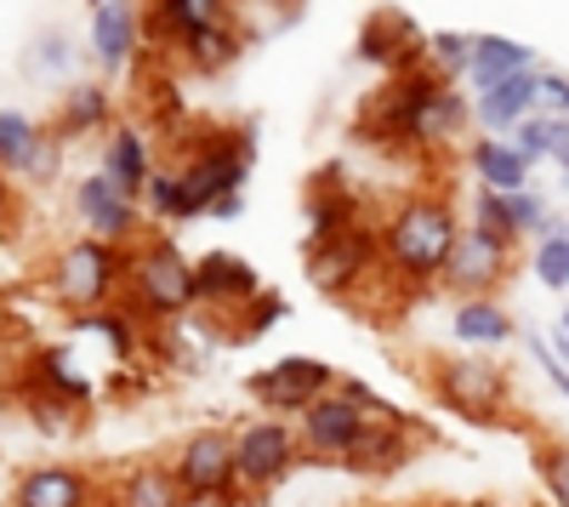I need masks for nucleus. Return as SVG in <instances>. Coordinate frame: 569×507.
Masks as SVG:
<instances>
[{"instance_id":"f257e3e1","label":"nucleus","mask_w":569,"mask_h":507,"mask_svg":"<svg viewBox=\"0 0 569 507\" xmlns=\"http://www.w3.org/2000/svg\"><path fill=\"white\" fill-rule=\"evenodd\" d=\"M472 126V98L461 86L439 80L433 69H416L399 74L388 86H376L353 131L365 143H382V149H421V155H439L450 143H461Z\"/></svg>"},{"instance_id":"f03ea898","label":"nucleus","mask_w":569,"mask_h":507,"mask_svg":"<svg viewBox=\"0 0 569 507\" xmlns=\"http://www.w3.org/2000/svg\"><path fill=\"white\" fill-rule=\"evenodd\" d=\"M461 211L450 206V195H405L388 217H382V262H388V280L405 291H439L445 268L456 257L461 240Z\"/></svg>"},{"instance_id":"7ed1b4c3","label":"nucleus","mask_w":569,"mask_h":507,"mask_svg":"<svg viewBox=\"0 0 569 507\" xmlns=\"http://www.w3.org/2000/svg\"><path fill=\"white\" fill-rule=\"evenodd\" d=\"M126 308L149 326H177L200 308V268L171 235H149L131 246V280H126Z\"/></svg>"},{"instance_id":"20e7f679","label":"nucleus","mask_w":569,"mask_h":507,"mask_svg":"<svg viewBox=\"0 0 569 507\" xmlns=\"http://www.w3.org/2000/svg\"><path fill=\"white\" fill-rule=\"evenodd\" d=\"M131 280V251L109 246L98 235H80L69 246H58L52 268H46V297H52L69 319L80 314H103Z\"/></svg>"},{"instance_id":"39448f33","label":"nucleus","mask_w":569,"mask_h":507,"mask_svg":"<svg viewBox=\"0 0 569 507\" xmlns=\"http://www.w3.org/2000/svg\"><path fill=\"white\" fill-rule=\"evenodd\" d=\"M177 166L200 217H211L228 200H246V177L257 166V126H206Z\"/></svg>"},{"instance_id":"423d86ee","label":"nucleus","mask_w":569,"mask_h":507,"mask_svg":"<svg viewBox=\"0 0 569 507\" xmlns=\"http://www.w3.org/2000/svg\"><path fill=\"white\" fill-rule=\"evenodd\" d=\"M427 388H433V399L450 410V417H461L472 428H496L512 410V377L490 354H467V348L439 354L433 371H427Z\"/></svg>"},{"instance_id":"0eeeda50","label":"nucleus","mask_w":569,"mask_h":507,"mask_svg":"<svg viewBox=\"0 0 569 507\" xmlns=\"http://www.w3.org/2000/svg\"><path fill=\"white\" fill-rule=\"evenodd\" d=\"M188 507H233L240 501V450H233V428H194L182 434L177 450L166 456Z\"/></svg>"},{"instance_id":"6e6552de","label":"nucleus","mask_w":569,"mask_h":507,"mask_svg":"<svg viewBox=\"0 0 569 507\" xmlns=\"http://www.w3.org/2000/svg\"><path fill=\"white\" fill-rule=\"evenodd\" d=\"M337 388H342V377L313 354H284V359H273V365L246 377V394L257 399V417H284V422H297L308 405H319Z\"/></svg>"},{"instance_id":"1a4fd4ad","label":"nucleus","mask_w":569,"mask_h":507,"mask_svg":"<svg viewBox=\"0 0 569 507\" xmlns=\"http://www.w3.org/2000/svg\"><path fill=\"white\" fill-rule=\"evenodd\" d=\"M376 274H388L382 262V222H353L348 235L308 246V286L325 297H353L370 286Z\"/></svg>"},{"instance_id":"9d476101","label":"nucleus","mask_w":569,"mask_h":507,"mask_svg":"<svg viewBox=\"0 0 569 507\" xmlns=\"http://www.w3.org/2000/svg\"><path fill=\"white\" fill-rule=\"evenodd\" d=\"M233 450H240V485L257 496L279 490L297 474V463H308L297 422H284V417H246L233 428Z\"/></svg>"},{"instance_id":"9b49d317","label":"nucleus","mask_w":569,"mask_h":507,"mask_svg":"<svg viewBox=\"0 0 569 507\" xmlns=\"http://www.w3.org/2000/svg\"><path fill=\"white\" fill-rule=\"evenodd\" d=\"M512 251H518L512 240L490 235V228H479V222H467L461 240H456V257H450V268H445V280H439V291L456 297V302L496 297V291L512 280Z\"/></svg>"},{"instance_id":"f8f14e48","label":"nucleus","mask_w":569,"mask_h":507,"mask_svg":"<svg viewBox=\"0 0 569 507\" xmlns=\"http://www.w3.org/2000/svg\"><path fill=\"white\" fill-rule=\"evenodd\" d=\"M297 434H302V456H308V463L348 468L353 450H359L365 434H370V417H365V405H353V399L337 388V394H325L319 405L302 410V417H297Z\"/></svg>"},{"instance_id":"ddd939ff","label":"nucleus","mask_w":569,"mask_h":507,"mask_svg":"<svg viewBox=\"0 0 569 507\" xmlns=\"http://www.w3.org/2000/svg\"><path fill=\"white\" fill-rule=\"evenodd\" d=\"M427 40H433V34H427L410 12L382 7V12H370L365 29H359V63L382 69L388 80L416 74V69H427Z\"/></svg>"},{"instance_id":"4468645a","label":"nucleus","mask_w":569,"mask_h":507,"mask_svg":"<svg viewBox=\"0 0 569 507\" xmlns=\"http://www.w3.org/2000/svg\"><path fill=\"white\" fill-rule=\"evenodd\" d=\"M74 217L86 222V235H98L109 246H126V251L142 235V200H131L120 182L103 177V171H86L74 182Z\"/></svg>"},{"instance_id":"2eb2a0df","label":"nucleus","mask_w":569,"mask_h":507,"mask_svg":"<svg viewBox=\"0 0 569 507\" xmlns=\"http://www.w3.org/2000/svg\"><path fill=\"white\" fill-rule=\"evenodd\" d=\"M86 34H91V58L103 63V74H126L131 58L149 46V7H137V0H98L86 12Z\"/></svg>"},{"instance_id":"dca6fc26","label":"nucleus","mask_w":569,"mask_h":507,"mask_svg":"<svg viewBox=\"0 0 569 507\" xmlns=\"http://www.w3.org/2000/svg\"><path fill=\"white\" fill-rule=\"evenodd\" d=\"M103 490L80 463H29L12 474V507H98Z\"/></svg>"},{"instance_id":"f3484780","label":"nucleus","mask_w":569,"mask_h":507,"mask_svg":"<svg viewBox=\"0 0 569 507\" xmlns=\"http://www.w3.org/2000/svg\"><path fill=\"white\" fill-rule=\"evenodd\" d=\"M194 268H200V308H217V319L251 308L268 291L251 257H240V251H200Z\"/></svg>"},{"instance_id":"a211bd4d","label":"nucleus","mask_w":569,"mask_h":507,"mask_svg":"<svg viewBox=\"0 0 569 507\" xmlns=\"http://www.w3.org/2000/svg\"><path fill=\"white\" fill-rule=\"evenodd\" d=\"M23 388L29 394H46V399H58V405H69V410H86L91 405V377H86V365H80V354L69 348V342H46V348H34L29 354V365H23Z\"/></svg>"},{"instance_id":"6ab92c4d","label":"nucleus","mask_w":569,"mask_h":507,"mask_svg":"<svg viewBox=\"0 0 569 507\" xmlns=\"http://www.w3.org/2000/svg\"><path fill=\"white\" fill-rule=\"evenodd\" d=\"M240 7H228V0H160V7H149V46H160V52H182L188 40H200L206 29L228 23Z\"/></svg>"},{"instance_id":"aec40b11","label":"nucleus","mask_w":569,"mask_h":507,"mask_svg":"<svg viewBox=\"0 0 569 507\" xmlns=\"http://www.w3.org/2000/svg\"><path fill=\"white\" fill-rule=\"evenodd\" d=\"M98 171H103V177H114L131 200H142V195H149V182H154V171H160L149 131L131 126V120H120V126L103 137V166H98Z\"/></svg>"},{"instance_id":"412c9836","label":"nucleus","mask_w":569,"mask_h":507,"mask_svg":"<svg viewBox=\"0 0 569 507\" xmlns=\"http://www.w3.org/2000/svg\"><path fill=\"white\" fill-rule=\"evenodd\" d=\"M114 91L103 80H69L63 98H58V120L52 131L63 143H80V137H98V131H114Z\"/></svg>"},{"instance_id":"4be33fe9","label":"nucleus","mask_w":569,"mask_h":507,"mask_svg":"<svg viewBox=\"0 0 569 507\" xmlns=\"http://www.w3.org/2000/svg\"><path fill=\"white\" fill-rule=\"evenodd\" d=\"M467 171H472V189L525 195L536 166L512 149V137H472V143H467Z\"/></svg>"},{"instance_id":"5701e85b","label":"nucleus","mask_w":569,"mask_h":507,"mask_svg":"<svg viewBox=\"0 0 569 507\" xmlns=\"http://www.w3.org/2000/svg\"><path fill=\"white\" fill-rule=\"evenodd\" d=\"M353 222H365V217H359V200L348 195V171L342 166H325L313 177V189H308V246L348 235Z\"/></svg>"},{"instance_id":"b1692460","label":"nucleus","mask_w":569,"mask_h":507,"mask_svg":"<svg viewBox=\"0 0 569 507\" xmlns=\"http://www.w3.org/2000/svg\"><path fill=\"white\" fill-rule=\"evenodd\" d=\"M536 69V52L525 40H507V34H479L472 40V69H467V98H485V91L518 80Z\"/></svg>"},{"instance_id":"393cba45","label":"nucleus","mask_w":569,"mask_h":507,"mask_svg":"<svg viewBox=\"0 0 569 507\" xmlns=\"http://www.w3.org/2000/svg\"><path fill=\"white\" fill-rule=\"evenodd\" d=\"M530 115H541V69H530V74H518V80L485 91V98H472V120L485 126V137L518 131Z\"/></svg>"},{"instance_id":"a878e982","label":"nucleus","mask_w":569,"mask_h":507,"mask_svg":"<svg viewBox=\"0 0 569 507\" xmlns=\"http://www.w3.org/2000/svg\"><path fill=\"white\" fill-rule=\"evenodd\" d=\"M450 337L467 354H496V348H507L518 337V326H512V314L501 308V297H479V302H456Z\"/></svg>"},{"instance_id":"bb28decb","label":"nucleus","mask_w":569,"mask_h":507,"mask_svg":"<svg viewBox=\"0 0 569 507\" xmlns=\"http://www.w3.org/2000/svg\"><path fill=\"white\" fill-rule=\"evenodd\" d=\"M416 456V428L410 422H370V434H365V445L353 450V463H348V474H359V479H388V474H399L405 463Z\"/></svg>"},{"instance_id":"cd10ccee","label":"nucleus","mask_w":569,"mask_h":507,"mask_svg":"<svg viewBox=\"0 0 569 507\" xmlns=\"http://www.w3.org/2000/svg\"><path fill=\"white\" fill-rule=\"evenodd\" d=\"M246 46H251V29L240 23V12H233L228 23L206 29L200 40H188L177 58H182V69H188V74H222V69H233V63L246 58Z\"/></svg>"},{"instance_id":"c85d7f7f","label":"nucleus","mask_w":569,"mask_h":507,"mask_svg":"<svg viewBox=\"0 0 569 507\" xmlns=\"http://www.w3.org/2000/svg\"><path fill=\"white\" fill-rule=\"evenodd\" d=\"M114 507H188L171 463H137L114 479Z\"/></svg>"},{"instance_id":"c756f323","label":"nucleus","mask_w":569,"mask_h":507,"mask_svg":"<svg viewBox=\"0 0 569 507\" xmlns=\"http://www.w3.org/2000/svg\"><path fill=\"white\" fill-rule=\"evenodd\" d=\"M69 337H98L103 354H109V365H131L137 348H142V337H137V314H131V308L80 314V319H69Z\"/></svg>"},{"instance_id":"7c9ffc66","label":"nucleus","mask_w":569,"mask_h":507,"mask_svg":"<svg viewBox=\"0 0 569 507\" xmlns=\"http://www.w3.org/2000/svg\"><path fill=\"white\" fill-rule=\"evenodd\" d=\"M46 137H52V131H40L23 109H0V171L29 182V171H34L40 149H46Z\"/></svg>"},{"instance_id":"2f4dec72","label":"nucleus","mask_w":569,"mask_h":507,"mask_svg":"<svg viewBox=\"0 0 569 507\" xmlns=\"http://www.w3.org/2000/svg\"><path fill=\"white\" fill-rule=\"evenodd\" d=\"M142 206H149L160 222H194L200 217L194 195H188V182H182V166H160L154 182H149V195H142Z\"/></svg>"},{"instance_id":"473e14b6","label":"nucleus","mask_w":569,"mask_h":507,"mask_svg":"<svg viewBox=\"0 0 569 507\" xmlns=\"http://www.w3.org/2000/svg\"><path fill=\"white\" fill-rule=\"evenodd\" d=\"M472 40L479 34H461V29H433L427 40V69L450 86H467V69H472Z\"/></svg>"},{"instance_id":"72a5a7b5","label":"nucleus","mask_w":569,"mask_h":507,"mask_svg":"<svg viewBox=\"0 0 569 507\" xmlns=\"http://www.w3.org/2000/svg\"><path fill=\"white\" fill-rule=\"evenodd\" d=\"M530 268L547 291H569V228L547 222V235L530 246Z\"/></svg>"},{"instance_id":"f704fd0d","label":"nucleus","mask_w":569,"mask_h":507,"mask_svg":"<svg viewBox=\"0 0 569 507\" xmlns=\"http://www.w3.org/2000/svg\"><path fill=\"white\" fill-rule=\"evenodd\" d=\"M284 314H291V302H284L279 291H262L251 308H240V314L222 319V326H228V342H257V337H268Z\"/></svg>"},{"instance_id":"c9c22d12","label":"nucleus","mask_w":569,"mask_h":507,"mask_svg":"<svg viewBox=\"0 0 569 507\" xmlns=\"http://www.w3.org/2000/svg\"><path fill=\"white\" fill-rule=\"evenodd\" d=\"M536 474L552 507H569V439H547L536 445Z\"/></svg>"},{"instance_id":"e433bc0d","label":"nucleus","mask_w":569,"mask_h":507,"mask_svg":"<svg viewBox=\"0 0 569 507\" xmlns=\"http://www.w3.org/2000/svg\"><path fill=\"white\" fill-rule=\"evenodd\" d=\"M558 137H563V120H547V115H530L525 126L512 131V149L525 155L530 166L541 160H558Z\"/></svg>"},{"instance_id":"4c0bfd02","label":"nucleus","mask_w":569,"mask_h":507,"mask_svg":"<svg viewBox=\"0 0 569 507\" xmlns=\"http://www.w3.org/2000/svg\"><path fill=\"white\" fill-rule=\"evenodd\" d=\"M467 222H479V228H490V235H501V240H525L518 235V217H512V195H490V189H472V217Z\"/></svg>"},{"instance_id":"58836bf2","label":"nucleus","mask_w":569,"mask_h":507,"mask_svg":"<svg viewBox=\"0 0 569 507\" xmlns=\"http://www.w3.org/2000/svg\"><path fill=\"white\" fill-rule=\"evenodd\" d=\"M525 348H530V359H536V371L569 399V365L558 359V348H552V337H541V331H525Z\"/></svg>"},{"instance_id":"ea45409f","label":"nucleus","mask_w":569,"mask_h":507,"mask_svg":"<svg viewBox=\"0 0 569 507\" xmlns=\"http://www.w3.org/2000/svg\"><path fill=\"white\" fill-rule=\"evenodd\" d=\"M541 115L547 120H569V74L541 69Z\"/></svg>"},{"instance_id":"a19ab883","label":"nucleus","mask_w":569,"mask_h":507,"mask_svg":"<svg viewBox=\"0 0 569 507\" xmlns=\"http://www.w3.org/2000/svg\"><path fill=\"white\" fill-rule=\"evenodd\" d=\"M34 63H40V69H52V74H69V46H63L58 29H46V34L34 40Z\"/></svg>"},{"instance_id":"79ce46f5","label":"nucleus","mask_w":569,"mask_h":507,"mask_svg":"<svg viewBox=\"0 0 569 507\" xmlns=\"http://www.w3.org/2000/svg\"><path fill=\"white\" fill-rule=\"evenodd\" d=\"M558 171H563V189H569V120H563V137H558V160H552Z\"/></svg>"},{"instance_id":"37998d69","label":"nucleus","mask_w":569,"mask_h":507,"mask_svg":"<svg viewBox=\"0 0 569 507\" xmlns=\"http://www.w3.org/2000/svg\"><path fill=\"white\" fill-rule=\"evenodd\" d=\"M552 337H558V342H569V308L558 314V326H552Z\"/></svg>"}]
</instances>
